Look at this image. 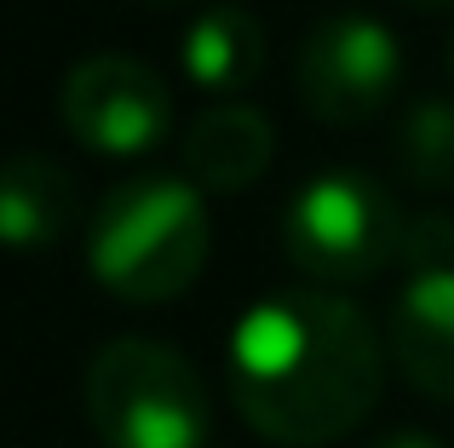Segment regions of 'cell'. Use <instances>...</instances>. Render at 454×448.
<instances>
[{"label": "cell", "instance_id": "obj_1", "mask_svg": "<svg viewBox=\"0 0 454 448\" xmlns=\"http://www.w3.org/2000/svg\"><path fill=\"white\" fill-rule=\"evenodd\" d=\"M224 368L236 414L259 437L317 448L368 420L386 385V351L345 293L282 288L242 311Z\"/></svg>", "mask_w": 454, "mask_h": 448}, {"label": "cell", "instance_id": "obj_2", "mask_svg": "<svg viewBox=\"0 0 454 448\" xmlns=\"http://www.w3.org/2000/svg\"><path fill=\"white\" fill-rule=\"evenodd\" d=\"M207 247H213L207 207H201L196 184L173 179V173L121 179L92 207L87 265L121 299H138V305L178 299L201 276Z\"/></svg>", "mask_w": 454, "mask_h": 448}, {"label": "cell", "instance_id": "obj_3", "mask_svg": "<svg viewBox=\"0 0 454 448\" xmlns=\"http://www.w3.org/2000/svg\"><path fill=\"white\" fill-rule=\"evenodd\" d=\"M87 420L110 448H207L213 403L173 345L110 339L87 362Z\"/></svg>", "mask_w": 454, "mask_h": 448}, {"label": "cell", "instance_id": "obj_4", "mask_svg": "<svg viewBox=\"0 0 454 448\" xmlns=\"http://www.w3.org/2000/svg\"><path fill=\"white\" fill-rule=\"evenodd\" d=\"M403 207L374 173L322 167L282 207V247L317 282H363L403 259Z\"/></svg>", "mask_w": 454, "mask_h": 448}, {"label": "cell", "instance_id": "obj_5", "mask_svg": "<svg viewBox=\"0 0 454 448\" xmlns=\"http://www.w3.org/2000/svg\"><path fill=\"white\" fill-rule=\"evenodd\" d=\"M300 98L322 121H368L397 98L403 81V46L391 35V23L368 18V12H328L322 23H310L300 64Z\"/></svg>", "mask_w": 454, "mask_h": 448}, {"label": "cell", "instance_id": "obj_6", "mask_svg": "<svg viewBox=\"0 0 454 448\" xmlns=\"http://www.w3.org/2000/svg\"><path fill=\"white\" fill-rule=\"evenodd\" d=\"M64 121L104 156H145L173 127V87L133 52H87L64 75Z\"/></svg>", "mask_w": 454, "mask_h": 448}, {"label": "cell", "instance_id": "obj_7", "mask_svg": "<svg viewBox=\"0 0 454 448\" xmlns=\"http://www.w3.org/2000/svg\"><path fill=\"white\" fill-rule=\"evenodd\" d=\"M391 357L414 391L454 403V270H414L391 305Z\"/></svg>", "mask_w": 454, "mask_h": 448}, {"label": "cell", "instance_id": "obj_8", "mask_svg": "<svg viewBox=\"0 0 454 448\" xmlns=\"http://www.w3.org/2000/svg\"><path fill=\"white\" fill-rule=\"evenodd\" d=\"M81 207V184L64 161L41 150L0 156V247H52Z\"/></svg>", "mask_w": 454, "mask_h": 448}, {"label": "cell", "instance_id": "obj_9", "mask_svg": "<svg viewBox=\"0 0 454 448\" xmlns=\"http://www.w3.org/2000/svg\"><path fill=\"white\" fill-rule=\"evenodd\" d=\"M277 127L254 104H201L184 127V167L207 190H242L270 167Z\"/></svg>", "mask_w": 454, "mask_h": 448}, {"label": "cell", "instance_id": "obj_10", "mask_svg": "<svg viewBox=\"0 0 454 448\" xmlns=\"http://www.w3.org/2000/svg\"><path fill=\"white\" fill-rule=\"evenodd\" d=\"M178 52H184V69L213 92L247 87V81L265 69V29L247 6L224 0V6H207L184 23L178 35Z\"/></svg>", "mask_w": 454, "mask_h": 448}, {"label": "cell", "instance_id": "obj_11", "mask_svg": "<svg viewBox=\"0 0 454 448\" xmlns=\"http://www.w3.org/2000/svg\"><path fill=\"white\" fill-rule=\"evenodd\" d=\"M397 156H403V173L414 184H426V190L454 184V98H443V92H414L403 104Z\"/></svg>", "mask_w": 454, "mask_h": 448}, {"label": "cell", "instance_id": "obj_12", "mask_svg": "<svg viewBox=\"0 0 454 448\" xmlns=\"http://www.w3.org/2000/svg\"><path fill=\"white\" fill-rule=\"evenodd\" d=\"M403 259L414 270H454V219L449 213H414L403 224Z\"/></svg>", "mask_w": 454, "mask_h": 448}, {"label": "cell", "instance_id": "obj_13", "mask_svg": "<svg viewBox=\"0 0 454 448\" xmlns=\"http://www.w3.org/2000/svg\"><path fill=\"white\" fill-rule=\"evenodd\" d=\"M374 448H443V443L426 437V431H391V437H380Z\"/></svg>", "mask_w": 454, "mask_h": 448}, {"label": "cell", "instance_id": "obj_14", "mask_svg": "<svg viewBox=\"0 0 454 448\" xmlns=\"http://www.w3.org/2000/svg\"><path fill=\"white\" fill-rule=\"evenodd\" d=\"M414 6H449V0H414Z\"/></svg>", "mask_w": 454, "mask_h": 448}, {"label": "cell", "instance_id": "obj_15", "mask_svg": "<svg viewBox=\"0 0 454 448\" xmlns=\"http://www.w3.org/2000/svg\"><path fill=\"white\" fill-rule=\"evenodd\" d=\"M449 52H454V41H449Z\"/></svg>", "mask_w": 454, "mask_h": 448}]
</instances>
